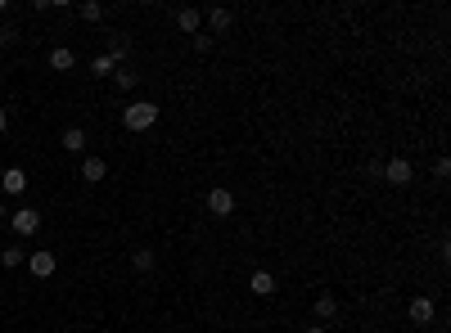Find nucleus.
I'll list each match as a JSON object with an SVG mask.
<instances>
[{"label":"nucleus","mask_w":451,"mask_h":333,"mask_svg":"<svg viewBox=\"0 0 451 333\" xmlns=\"http://www.w3.org/2000/svg\"><path fill=\"white\" fill-rule=\"evenodd\" d=\"M154 122H158V104L154 100H136V104L122 108V127L127 131H149Z\"/></svg>","instance_id":"obj_1"},{"label":"nucleus","mask_w":451,"mask_h":333,"mask_svg":"<svg viewBox=\"0 0 451 333\" xmlns=\"http://www.w3.org/2000/svg\"><path fill=\"white\" fill-rule=\"evenodd\" d=\"M379 180H388L393 189H406V185L416 180V167H411V158H388L379 167Z\"/></svg>","instance_id":"obj_2"},{"label":"nucleus","mask_w":451,"mask_h":333,"mask_svg":"<svg viewBox=\"0 0 451 333\" xmlns=\"http://www.w3.org/2000/svg\"><path fill=\"white\" fill-rule=\"evenodd\" d=\"M9 230H14L18 239H28V234L41 230V212H32V207H18V212H9Z\"/></svg>","instance_id":"obj_3"},{"label":"nucleus","mask_w":451,"mask_h":333,"mask_svg":"<svg viewBox=\"0 0 451 333\" xmlns=\"http://www.w3.org/2000/svg\"><path fill=\"white\" fill-rule=\"evenodd\" d=\"M203 23H208V36H217V32H230V23H235V9L212 5V9H203Z\"/></svg>","instance_id":"obj_4"},{"label":"nucleus","mask_w":451,"mask_h":333,"mask_svg":"<svg viewBox=\"0 0 451 333\" xmlns=\"http://www.w3.org/2000/svg\"><path fill=\"white\" fill-rule=\"evenodd\" d=\"M28 270L36 279H50L55 270H59V257L55 252H28Z\"/></svg>","instance_id":"obj_5"},{"label":"nucleus","mask_w":451,"mask_h":333,"mask_svg":"<svg viewBox=\"0 0 451 333\" xmlns=\"http://www.w3.org/2000/svg\"><path fill=\"white\" fill-rule=\"evenodd\" d=\"M208 212H212V216H230V212H235V194L222 189V185L208 189Z\"/></svg>","instance_id":"obj_6"},{"label":"nucleus","mask_w":451,"mask_h":333,"mask_svg":"<svg viewBox=\"0 0 451 333\" xmlns=\"http://www.w3.org/2000/svg\"><path fill=\"white\" fill-rule=\"evenodd\" d=\"M0 189L14 194V199H18V194H28V171H23V167H5V176H0Z\"/></svg>","instance_id":"obj_7"},{"label":"nucleus","mask_w":451,"mask_h":333,"mask_svg":"<svg viewBox=\"0 0 451 333\" xmlns=\"http://www.w3.org/2000/svg\"><path fill=\"white\" fill-rule=\"evenodd\" d=\"M406 315H411V325H433V298H411Z\"/></svg>","instance_id":"obj_8"},{"label":"nucleus","mask_w":451,"mask_h":333,"mask_svg":"<svg viewBox=\"0 0 451 333\" xmlns=\"http://www.w3.org/2000/svg\"><path fill=\"white\" fill-rule=\"evenodd\" d=\"M249 293H253V298H271V293H275V275H271V270H253Z\"/></svg>","instance_id":"obj_9"},{"label":"nucleus","mask_w":451,"mask_h":333,"mask_svg":"<svg viewBox=\"0 0 451 333\" xmlns=\"http://www.w3.org/2000/svg\"><path fill=\"white\" fill-rule=\"evenodd\" d=\"M176 28L181 32H203V9H176Z\"/></svg>","instance_id":"obj_10"},{"label":"nucleus","mask_w":451,"mask_h":333,"mask_svg":"<svg viewBox=\"0 0 451 333\" xmlns=\"http://www.w3.org/2000/svg\"><path fill=\"white\" fill-rule=\"evenodd\" d=\"M154 266H158V252L154 248H136V252H131V270H136V275H149Z\"/></svg>","instance_id":"obj_11"},{"label":"nucleus","mask_w":451,"mask_h":333,"mask_svg":"<svg viewBox=\"0 0 451 333\" xmlns=\"http://www.w3.org/2000/svg\"><path fill=\"white\" fill-rule=\"evenodd\" d=\"M50 68L55 72H72V68H77V54H72L68 45H55V50H50Z\"/></svg>","instance_id":"obj_12"},{"label":"nucleus","mask_w":451,"mask_h":333,"mask_svg":"<svg viewBox=\"0 0 451 333\" xmlns=\"http://www.w3.org/2000/svg\"><path fill=\"white\" fill-rule=\"evenodd\" d=\"M104 176H108L104 158H86V163H81V180H86V185H100Z\"/></svg>","instance_id":"obj_13"},{"label":"nucleus","mask_w":451,"mask_h":333,"mask_svg":"<svg viewBox=\"0 0 451 333\" xmlns=\"http://www.w3.org/2000/svg\"><path fill=\"white\" fill-rule=\"evenodd\" d=\"M23 262H28L23 243H5V248H0V266H9V270H14V266H23Z\"/></svg>","instance_id":"obj_14"},{"label":"nucleus","mask_w":451,"mask_h":333,"mask_svg":"<svg viewBox=\"0 0 451 333\" xmlns=\"http://www.w3.org/2000/svg\"><path fill=\"white\" fill-rule=\"evenodd\" d=\"M81 149H86V131H81V127H68V131H64V153H81Z\"/></svg>","instance_id":"obj_15"},{"label":"nucleus","mask_w":451,"mask_h":333,"mask_svg":"<svg viewBox=\"0 0 451 333\" xmlns=\"http://www.w3.org/2000/svg\"><path fill=\"white\" fill-rule=\"evenodd\" d=\"M338 315V298L334 293H321V298H316V320H334Z\"/></svg>","instance_id":"obj_16"},{"label":"nucleus","mask_w":451,"mask_h":333,"mask_svg":"<svg viewBox=\"0 0 451 333\" xmlns=\"http://www.w3.org/2000/svg\"><path fill=\"white\" fill-rule=\"evenodd\" d=\"M127 54H131V36H127V32H118V36H113V50H108V59H113V64H122Z\"/></svg>","instance_id":"obj_17"},{"label":"nucleus","mask_w":451,"mask_h":333,"mask_svg":"<svg viewBox=\"0 0 451 333\" xmlns=\"http://www.w3.org/2000/svg\"><path fill=\"white\" fill-rule=\"evenodd\" d=\"M77 14L86 23H104V5H100V0H86V5H77Z\"/></svg>","instance_id":"obj_18"},{"label":"nucleus","mask_w":451,"mask_h":333,"mask_svg":"<svg viewBox=\"0 0 451 333\" xmlns=\"http://www.w3.org/2000/svg\"><path fill=\"white\" fill-rule=\"evenodd\" d=\"M136 81H140V72H131V68L113 72V86H118V90H136Z\"/></svg>","instance_id":"obj_19"},{"label":"nucleus","mask_w":451,"mask_h":333,"mask_svg":"<svg viewBox=\"0 0 451 333\" xmlns=\"http://www.w3.org/2000/svg\"><path fill=\"white\" fill-rule=\"evenodd\" d=\"M113 68H118V64H113L108 54H95V59H91V72H95V77H108Z\"/></svg>","instance_id":"obj_20"},{"label":"nucleus","mask_w":451,"mask_h":333,"mask_svg":"<svg viewBox=\"0 0 451 333\" xmlns=\"http://www.w3.org/2000/svg\"><path fill=\"white\" fill-rule=\"evenodd\" d=\"M0 45H5V50L18 45V28H14V23H0Z\"/></svg>","instance_id":"obj_21"},{"label":"nucleus","mask_w":451,"mask_h":333,"mask_svg":"<svg viewBox=\"0 0 451 333\" xmlns=\"http://www.w3.org/2000/svg\"><path fill=\"white\" fill-rule=\"evenodd\" d=\"M212 41H217V36H208V32H194V50H199V54H208V50H212Z\"/></svg>","instance_id":"obj_22"},{"label":"nucleus","mask_w":451,"mask_h":333,"mask_svg":"<svg viewBox=\"0 0 451 333\" xmlns=\"http://www.w3.org/2000/svg\"><path fill=\"white\" fill-rule=\"evenodd\" d=\"M433 176H438V180L451 176V163H447V158H438V163H433Z\"/></svg>","instance_id":"obj_23"},{"label":"nucleus","mask_w":451,"mask_h":333,"mask_svg":"<svg viewBox=\"0 0 451 333\" xmlns=\"http://www.w3.org/2000/svg\"><path fill=\"white\" fill-rule=\"evenodd\" d=\"M9 131V108H0V135Z\"/></svg>","instance_id":"obj_24"},{"label":"nucleus","mask_w":451,"mask_h":333,"mask_svg":"<svg viewBox=\"0 0 451 333\" xmlns=\"http://www.w3.org/2000/svg\"><path fill=\"white\" fill-rule=\"evenodd\" d=\"M307 333H330V329H325V325H312V329H307Z\"/></svg>","instance_id":"obj_25"},{"label":"nucleus","mask_w":451,"mask_h":333,"mask_svg":"<svg viewBox=\"0 0 451 333\" xmlns=\"http://www.w3.org/2000/svg\"><path fill=\"white\" fill-rule=\"evenodd\" d=\"M5 216H9V212H5V203H0V221H5Z\"/></svg>","instance_id":"obj_26"},{"label":"nucleus","mask_w":451,"mask_h":333,"mask_svg":"<svg viewBox=\"0 0 451 333\" xmlns=\"http://www.w3.org/2000/svg\"><path fill=\"white\" fill-rule=\"evenodd\" d=\"M0 81H5V72H0Z\"/></svg>","instance_id":"obj_27"}]
</instances>
